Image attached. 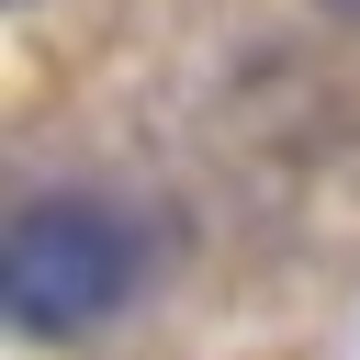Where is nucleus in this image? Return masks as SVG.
I'll use <instances>...</instances> for the list:
<instances>
[{
    "label": "nucleus",
    "mask_w": 360,
    "mask_h": 360,
    "mask_svg": "<svg viewBox=\"0 0 360 360\" xmlns=\"http://www.w3.org/2000/svg\"><path fill=\"white\" fill-rule=\"evenodd\" d=\"M146 281V236L135 214H112L101 191H34L11 214L0 248V304L22 338H90L101 315H124Z\"/></svg>",
    "instance_id": "nucleus-1"
},
{
    "label": "nucleus",
    "mask_w": 360,
    "mask_h": 360,
    "mask_svg": "<svg viewBox=\"0 0 360 360\" xmlns=\"http://www.w3.org/2000/svg\"><path fill=\"white\" fill-rule=\"evenodd\" d=\"M338 11H349V0H338Z\"/></svg>",
    "instance_id": "nucleus-2"
}]
</instances>
